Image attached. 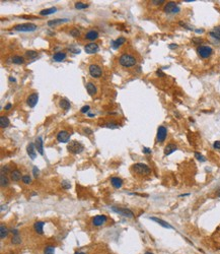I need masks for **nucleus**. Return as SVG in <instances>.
I'll use <instances>...</instances> for the list:
<instances>
[{"label":"nucleus","mask_w":220,"mask_h":254,"mask_svg":"<svg viewBox=\"0 0 220 254\" xmlns=\"http://www.w3.org/2000/svg\"><path fill=\"white\" fill-rule=\"evenodd\" d=\"M70 35L73 37H79L80 36V32L77 29H73L70 31Z\"/></svg>","instance_id":"obj_39"},{"label":"nucleus","mask_w":220,"mask_h":254,"mask_svg":"<svg viewBox=\"0 0 220 254\" xmlns=\"http://www.w3.org/2000/svg\"><path fill=\"white\" fill-rule=\"evenodd\" d=\"M163 11L165 13H177L180 11V7L176 2H167L163 7Z\"/></svg>","instance_id":"obj_7"},{"label":"nucleus","mask_w":220,"mask_h":254,"mask_svg":"<svg viewBox=\"0 0 220 254\" xmlns=\"http://www.w3.org/2000/svg\"><path fill=\"white\" fill-rule=\"evenodd\" d=\"M156 74H157L158 76H160V78H163V76H164V75H165V74H164L163 72L161 71V70H157V71H156Z\"/></svg>","instance_id":"obj_47"},{"label":"nucleus","mask_w":220,"mask_h":254,"mask_svg":"<svg viewBox=\"0 0 220 254\" xmlns=\"http://www.w3.org/2000/svg\"><path fill=\"white\" fill-rule=\"evenodd\" d=\"M212 48L209 47V46H199L198 48H197V52L200 55V57H202V58H208V57L211 56L212 54Z\"/></svg>","instance_id":"obj_5"},{"label":"nucleus","mask_w":220,"mask_h":254,"mask_svg":"<svg viewBox=\"0 0 220 254\" xmlns=\"http://www.w3.org/2000/svg\"><path fill=\"white\" fill-rule=\"evenodd\" d=\"M9 124H10L9 119L7 118L6 116H1V117H0V126H1L2 128H5V127H7Z\"/></svg>","instance_id":"obj_30"},{"label":"nucleus","mask_w":220,"mask_h":254,"mask_svg":"<svg viewBox=\"0 0 220 254\" xmlns=\"http://www.w3.org/2000/svg\"><path fill=\"white\" fill-rule=\"evenodd\" d=\"M193 42H194L195 44H200L202 42V39H197V38H195V39H193Z\"/></svg>","instance_id":"obj_48"},{"label":"nucleus","mask_w":220,"mask_h":254,"mask_svg":"<svg viewBox=\"0 0 220 254\" xmlns=\"http://www.w3.org/2000/svg\"><path fill=\"white\" fill-rule=\"evenodd\" d=\"M26 152H28V155L30 156V158L32 160H34L37 157V153H36V147H34V143H30L28 145V148H26Z\"/></svg>","instance_id":"obj_18"},{"label":"nucleus","mask_w":220,"mask_h":254,"mask_svg":"<svg viewBox=\"0 0 220 254\" xmlns=\"http://www.w3.org/2000/svg\"><path fill=\"white\" fill-rule=\"evenodd\" d=\"M10 177L12 181H19L21 179H22L21 177V173L19 172L18 170H13L10 172Z\"/></svg>","instance_id":"obj_26"},{"label":"nucleus","mask_w":220,"mask_h":254,"mask_svg":"<svg viewBox=\"0 0 220 254\" xmlns=\"http://www.w3.org/2000/svg\"><path fill=\"white\" fill-rule=\"evenodd\" d=\"M89 109H90V107L88 106V105L83 106V107L81 108V113H86V112H88V111H89Z\"/></svg>","instance_id":"obj_42"},{"label":"nucleus","mask_w":220,"mask_h":254,"mask_svg":"<svg viewBox=\"0 0 220 254\" xmlns=\"http://www.w3.org/2000/svg\"><path fill=\"white\" fill-rule=\"evenodd\" d=\"M151 2L155 5H159V4H163L164 1H163V0H152Z\"/></svg>","instance_id":"obj_44"},{"label":"nucleus","mask_w":220,"mask_h":254,"mask_svg":"<svg viewBox=\"0 0 220 254\" xmlns=\"http://www.w3.org/2000/svg\"><path fill=\"white\" fill-rule=\"evenodd\" d=\"M39 172H40V171H39V169H38L37 167H34V168H33V173H34V176L36 177V178H37V177L39 176Z\"/></svg>","instance_id":"obj_43"},{"label":"nucleus","mask_w":220,"mask_h":254,"mask_svg":"<svg viewBox=\"0 0 220 254\" xmlns=\"http://www.w3.org/2000/svg\"><path fill=\"white\" fill-rule=\"evenodd\" d=\"M145 254H153L152 252H149V251H147V252H145Z\"/></svg>","instance_id":"obj_57"},{"label":"nucleus","mask_w":220,"mask_h":254,"mask_svg":"<svg viewBox=\"0 0 220 254\" xmlns=\"http://www.w3.org/2000/svg\"><path fill=\"white\" fill-rule=\"evenodd\" d=\"M70 139V133L67 132L66 130H61V131L57 134V140L62 143H66Z\"/></svg>","instance_id":"obj_10"},{"label":"nucleus","mask_w":220,"mask_h":254,"mask_svg":"<svg viewBox=\"0 0 220 254\" xmlns=\"http://www.w3.org/2000/svg\"><path fill=\"white\" fill-rule=\"evenodd\" d=\"M21 181L24 182L25 184H30V182H32V178L29 176V175H25V176H22V179Z\"/></svg>","instance_id":"obj_37"},{"label":"nucleus","mask_w":220,"mask_h":254,"mask_svg":"<svg viewBox=\"0 0 220 254\" xmlns=\"http://www.w3.org/2000/svg\"><path fill=\"white\" fill-rule=\"evenodd\" d=\"M44 141L42 139V137H38L36 139V142H34V147H36V149L38 151V153L40 155H44Z\"/></svg>","instance_id":"obj_16"},{"label":"nucleus","mask_w":220,"mask_h":254,"mask_svg":"<svg viewBox=\"0 0 220 254\" xmlns=\"http://www.w3.org/2000/svg\"><path fill=\"white\" fill-rule=\"evenodd\" d=\"M216 194H217V196H218V197H220V189H218V191L216 192Z\"/></svg>","instance_id":"obj_52"},{"label":"nucleus","mask_w":220,"mask_h":254,"mask_svg":"<svg viewBox=\"0 0 220 254\" xmlns=\"http://www.w3.org/2000/svg\"><path fill=\"white\" fill-rule=\"evenodd\" d=\"M9 80H10V82H15V78H9Z\"/></svg>","instance_id":"obj_53"},{"label":"nucleus","mask_w":220,"mask_h":254,"mask_svg":"<svg viewBox=\"0 0 220 254\" xmlns=\"http://www.w3.org/2000/svg\"><path fill=\"white\" fill-rule=\"evenodd\" d=\"M88 7V5L87 4H84V3H82V2H76L75 3V8L76 9H85V8H87Z\"/></svg>","instance_id":"obj_36"},{"label":"nucleus","mask_w":220,"mask_h":254,"mask_svg":"<svg viewBox=\"0 0 220 254\" xmlns=\"http://www.w3.org/2000/svg\"><path fill=\"white\" fill-rule=\"evenodd\" d=\"M38 101H39V95L34 93V94H32L29 96L28 100H26V103H28V105L30 108H34L38 104Z\"/></svg>","instance_id":"obj_13"},{"label":"nucleus","mask_w":220,"mask_h":254,"mask_svg":"<svg viewBox=\"0 0 220 254\" xmlns=\"http://www.w3.org/2000/svg\"><path fill=\"white\" fill-rule=\"evenodd\" d=\"M213 148L215 149H220V141L217 140V141H215L214 143H213Z\"/></svg>","instance_id":"obj_45"},{"label":"nucleus","mask_w":220,"mask_h":254,"mask_svg":"<svg viewBox=\"0 0 220 254\" xmlns=\"http://www.w3.org/2000/svg\"><path fill=\"white\" fill-rule=\"evenodd\" d=\"M83 131L85 132V133H87V134H91L92 133V131H91L89 128H83Z\"/></svg>","instance_id":"obj_49"},{"label":"nucleus","mask_w":220,"mask_h":254,"mask_svg":"<svg viewBox=\"0 0 220 254\" xmlns=\"http://www.w3.org/2000/svg\"><path fill=\"white\" fill-rule=\"evenodd\" d=\"M62 186H63V188L64 189H69V188L71 187V184L70 183H68L67 181H62Z\"/></svg>","instance_id":"obj_41"},{"label":"nucleus","mask_w":220,"mask_h":254,"mask_svg":"<svg viewBox=\"0 0 220 254\" xmlns=\"http://www.w3.org/2000/svg\"><path fill=\"white\" fill-rule=\"evenodd\" d=\"M59 105H60V108H62V109L65 110V111H67V110H69L71 108L70 102H69L68 100H66V99H61Z\"/></svg>","instance_id":"obj_25"},{"label":"nucleus","mask_w":220,"mask_h":254,"mask_svg":"<svg viewBox=\"0 0 220 254\" xmlns=\"http://www.w3.org/2000/svg\"><path fill=\"white\" fill-rule=\"evenodd\" d=\"M94 114H91V113L88 114V117H90V118H91V117H94Z\"/></svg>","instance_id":"obj_54"},{"label":"nucleus","mask_w":220,"mask_h":254,"mask_svg":"<svg viewBox=\"0 0 220 254\" xmlns=\"http://www.w3.org/2000/svg\"><path fill=\"white\" fill-rule=\"evenodd\" d=\"M105 127H109V128H118L119 125L117 123H107V124L103 125Z\"/></svg>","instance_id":"obj_40"},{"label":"nucleus","mask_w":220,"mask_h":254,"mask_svg":"<svg viewBox=\"0 0 220 254\" xmlns=\"http://www.w3.org/2000/svg\"><path fill=\"white\" fill-rule=\"evenodd\" d=\"M1 181H0V184H1V186L2 187H5V186H7L9 184V181H8V179H7V177L6 176H4V174H1Z\"/></svg>","instance_id":"obj_35"},{"label":"nucleus","mask_w":220,"mask_h":254,"mask_svg":"<svg viewBox=\"0 0 220 254\" xmlns=\"http://www.w3.org/2000/svg\"><path fill=\"white\" fill-rule=\"evenodd\" d=\"M126 42V39L125 38H123V37H120L119 39L117 40H115L112 42V47H113L114 49H118L120 46H122L123 44H124Z\"/></svg>","instance_id":"obj_22"},{"label":"nucleus","mask_w":220,"mask_h":254,"mask_svg":"<svg viewBox=\"0 0 220 254\" xmlns=\"http://www.w3.org/2000/svg\"><path fill=\"white\" fill-rule=\"evenodd\" d=\"M209 35L211 37L215 38V39L220 40V26H215V28L213 29V31H211V32L209 33Z\"/></svg>","instance_id":"obj_27"},{"label":"nucleus","mask_w":220,"mask_h":254,"mask_svg":"<svg viewBox=\"0 0 220 254\" xmlns=\"http://www.w3.org/2000/svg\"><path fill=\"white\" fill-rule=\"evenodd\" d=\"M14 30L17 32H34L37 30V26L34 24H22L15 26Z\"/></svg>","instance_id":"obj_6"},{"label":"nucleus","mask_w":220,"mask_h":254,"mask_svg":"<svg viewBox=\"0 0 220 254\" xmlns=\"http://www.w3.org/2000/svg\"><path fill=\"white\" fill-rule=\"evenodd\" d=\"M66 58V54L63 52H57L53 55V60L56 61V62H61Z\"/></svg>","instance_id":"obj_24"},{"label":"nucleus","mask_w":220,"mask_h":254,"mask_svg":"<svg viewBox=\"0 0 220 254\" xmlns=\"http://www.w3.org/2000/svg\"><path fill=\"white\" fill-rule=\"evenodd\" d=\"M55 253V246L47 245L44 249V254H54Z\"/></svg>","instance_id":"obj_32"},{"label":"nucleus","mask_w":220,"mask_h":254,"mask_svg":"<svg viewBox=\"0 0 220 254\" xmlns=\"http://www.w3.org/2000/svg\"><path fill=\"white\" fill-rule=\"evenodd\" d=\"M68 21H69V18H57V20L49 21H48V26H55L64 24V22H68Z\"/></svg>","instance_id":"obj_19"},{"label":"nucleus","mask_w":220,"mask_h":254,"mask_svg":"<svg viewBox=\"0 0 220 254\" xmlns=\"http://www.w3.org/2000/svg\"><path fill=\"white\" fill-rule=\"evenodd\" d=\"M68 151L70 152L71 153H74V155H77V153H80L83 151V145L80 143V142L76 141V140H72L68 143Z\"/></svg>","instance_id":"obj_3"},{"label":"nucleus","mask_w":220,"mask_h":254,"mask_svg":"<svg viewBox=\"0 0 220 254\" xmlns=\"http://www.w3.org/2000/svg\"><path fill=\"white\" fill-rule=\"evenodd\" d=\"M11 107H12V105H11L10 103H8V104H7V105L5 106V110H6V111L10 110V109H11Z\"/></svg>","instance_id":"obj_50"},{"label":"nucleus","mask_w":220,"mask_h":254,"mask_svg":"<svg viewBox=\"0 0 220 254\" xmlns=\"http://www.w3.org/2000/svg\"><path fill=\"white\" fill-rule=\"evenodd\" d=\"M11 232H12L13 236H12V239H11V243L14 244V245H18L21 243V238L19 236V231L16 230V229H12L11 230Z\"/></svg>","instance_id":"obj_15"},{"label":"nucleus","mask_w":220,"mask_h":254,"mask_svg":"<svg viewBox=\"0 0 220 254\" xmlns=\"http://www.w3.org/2000/svg\"><path fill=\"white\" fill-rule=\"evenodd\" d=\"M150 220L157 223L158 225H160L161 227H163V228H167V229H173V227L172 225H169L167 222H164L163 220H161V219H158L156 217H150L149 218Z\"/></svg>","instance_id":"obj_14"},{"label":"nucleus","mask_w":220,"mask_h":254,"mask_svg":"<svg viewBox=\"0 0 220 254\" xmlns=\"http://www.w3.org/2000/svg\"><path fill=\"white\" fill-rule=\"evenodd\" d=\"M44 226H45V222H36L34 225V229L38 234L42 235L44 233Z\"/></svg>","instance_id":"obj_21"},{"label":"nucleus","mask_w":220,"mask_h":254,"mask_svg":"<svg viewBox=\"0 0 220 254\" xmlns=\"http://www.w3.org/2000/svg\"><path fill=\"white\" fill-rule=\"evenodd\" d=\"M86 90H87L88 94H89L90 96H94V95L96 94V87L92 82H87L86 83Z\"/></svg>","instance_id":"obj_28"},{"label":"nucleus","mask_w":220,"mask_h":254,"mask_svg":"<svg viewBox=\"0 0 220 254\" xmlns=\"http://www.w3.org/2000/svg\"><path fill=\"white\" fill-rule=\"evenodd\" d=\"M12 62L14 64H24L25 63V59H24V57H21V56H13L12 57Z\"/></svg>","instance_id":"obj_33"},{"label":"nucleus","mask_w":220,"mask_h":254,"mask_svg":"<svg viewBox=\"0 0 220 254\" xmlns=\"http://www.w3.org/2000/svg\"><path fill=\"white\" fill-rule=\"evenodd\" d=\"M75 254H85L84 252H80V251H78V252H75Z\"/></svg>","instance_id":"obj_55"},{"label":"nucleus","mask_w":220,"mask_h":254,"mask_svg":"<svg viewBox=\"0 0 220 254\" xmlns=\"http://www.w3.org/2000/svg\"><path fill=\"white\" fill-rule=\"evenodd\" d=\"M132 170L136 173V174L141 175V176L149 175L150 173H151V169H150L146 164H143V163L135 164L134 166L132 167Z\"/></svg>","instance_id":"obj_2"},{"label":"nucleus","mask_w":220,"mask_h":254,"mask_svg":"<svg viewBox=\"0 0 220 254\" xmlns=\"http://www.w3.org/2000/svg\"><path fill=\"white\" fill-rule=\"evenodd\" d=\"M98 38H99V33L94 30L89 31V32H87L85 35V39L90 40V41H94L95 39H98Z\"/></svg>","instance_id":"obj_23"},{"label":"nucleus","mask_w":220,"mask_h":254,"mask_svg":"<svg viewBox=\"0 0 220 254\" xmlns=\"http://www.w3.org/2000/svg\"><path fill=\"white\" fill-rule=\"evenodd\" d=\"M25 56L28 57L29 59H34L38 57V52L36 51H33V50H30V51H26L25 52Z\"/></svg>","instance_id":"obj_34"},{"label":"nucleus","mask_w":220,"mask_h":254,"mask_svg":"<svg viewBox=\"0 0 220 254\" xmlns=\"http://www.w3.org/2000/svg\"><path fill=\"white\" fill-rule=\"evenodd\" d=\"M8 233H9L8 229L5 226L1 225V227H0V237H1V239H5L8 236Z\"/></svg>","instance_id":"obj_29"},{"label":"nucleus","mask_w":220,"mask_h":254,"mask_svg":"<svg viewBox=\"0 0 220 254\" xmlns=\"http://www.w3.org/2000/svg\"><path fill=\"white\" fill-rule=\"evenodd\" d=\"M167 136V129L164 126H159L157 130V135H156V141L157 142H163L165 138Z\"/></svg>","instance_id":"obj_9"},{"label":"nucleus","mask_w":220,"mask_h":254,"mask_svg":"<svg viewBox=\"0 0 220 254\" xmlns=\"http://www.w3.org/2000/svg\"><path fill=\"white\" fill-rule=\"evenodd\" d=\"M111 183L112 185H113L115 188H121L123 186V180L121 178H119V177H113V178H111Z\"/></svg>","instance_id":"obj_20"},{"label":"nucleus","mask_w":220,"mask_h":254,"mask_svg":"<svg viewBox=\"0 0 220 254\" xmlns=\"http://www.w3.org/2000/svg\"><path fill=\"white\" fill-rule=\"evenodd\" d=\"M177 149V145L175 143H168L167 147L164 148V156H169L172 155V153H175Z\"/></svg>","instance_id":"obj_17"},{"label":"nucleus","mask_w":220,"mask_h":254,"mask_svg":"<svg viewBox=\"0 0 220 254\" xmlns=\"http://www.w3.org/2000/svg\"><path fill=\"white\" fill-rule=\"evenodd\" d=\"M56 11H57V8H56V7H51V8L42 10L41 12H40V14H41V15H50V14L55 13Z\"/></svg>","instance_id":"obj_31"},{"label":"nucleus","mask_w":220,"mask_h":254,"mask_svg":"<svg viewBox=\"0 0 220 254\" xmlns=\"http://www.w3.org/2000/svg\"><path fill=\"white\" fill-rule=\"evenodd\" d=\"M195 157H196V159L198 160V161H200V162H205L206 161V159L205 158H204V156L203 155H201V153H195Z\"/></svg>","instance_id":"obj_38"},{"label":"nucleus","mask_w":220,"mask_h":254,"mask_svg":"<svg viewBox=\"0 0 220 254\" xmlns=\"http://www.w3.org/2000/svg\"><path fill=\"white\" fill-rule=\"evenodd\" d=\"M185 2H194V0H186Z\"/></svg>","instance_id":"obj_56"},{"label":"nucleus","mask_w":220,"mask_h":254,"mask_svg":"<svg viewBox=\"0 0 220 254\" xmlns=\"http://www.w3.org/2000/svg\"><path fill=\"white\" fill-rule=\"evenodd\" d=\"M99 50V45L95 43H89L84 47V51H85L87 54H94L98 52Z\"/></svg>","instance_id":"obj_12"},{"label":"nucleus","mask_w":220,"mask_h":254,"mask_svg":"<svg viewBox=\"0 0 220 254\" xmlns=\"http://www.w3.org/2000/svg\"><path fill=\"white\" fill-rule=\"evenodd\" d=\"M108 221V218L106 215H95V217L92 219V225L95 227L103 226V224H106Z\"/></svg>","instance_id":"obj_11"},{"label":"nucleus","mask_w":220,"mask_h":254,"mask_svg":"<svg viewBox=\"0 0 220 254\" xmlns=\"http://www.w3.org/2000/svg\"><path fill=\"white\" fill-rule=\"evenodd\" d=\"M143 153H151V149L149 148H143Z\"/></svg>","instance_id":"obj_46"},{"label":"nucleus","mask_w":220,"mask_h":254,"mask_svg":"<svg viewBox=\"0 0 220 254\" xmlns=\"http://www.w3.org/2000/svg\"><path fill=\"white\" fill-rule=\"evenodd\" d=\"M169 48H171V49L177 48V45H176V44H171V45H169Z\"/></svg>","instance_id":"obj_51"},{"label":"nucleus","mask_w":220,"mask_h":254,"mask_svg":"<svg viewBox=\"0 0 220 254\" xmlns=\"http://www.w3.org/2000/svg\"><path fill=\"white\" fill-rule=\"evenodd\" d=\"M89 73L92 78H101L103 74V70L102 68L96 64H90L89 65Z\"/></svg>","instance_id":"obj_8"},{"label":"nucleus","mask_w":220,"mask_h":254,"mask_svg":"<svg viewBox=\"0 0 220 254\" xmlns=\"http://www.w3.org/2000/svg\"><path fill=\"white\" fill-rule=\"evenodd\" d=\"M112 210L115 211L119 214L123 215L125 218L128 219H133L134 218V214L132 213V210H130L128 209H124V207H116V206H112Z\"/></svg>","instance_id":"obj_4"},{"label":"nucleus","mask_w":220,"mask_h":254,"mask_svg":"<svg viewBox=\"0 0 220 254\" xmlns=\"http://www.w3.org/2000/svg\"><path fill=\"white\" fill-rule=\"evenodd\" d=\"M119 62L124 67H132L136 64V59H135V57L133 55H131V54L125 53L120 56Z\"/></svg>","instance_id":"obj_1"}]
</instances>
